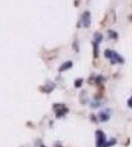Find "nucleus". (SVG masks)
Wrapping results in <instances>:
<instances>
[{"instance_id": "1", "label": "nucleus", "mask_w": 132, "mask_h": 147, "mask_svg": "<svg viewBox=\"0 0 132 147\" xmlns=\"http://www.w3.org/2000/svg\"><path fill=\"white\" fill-rule=\"evenodd\" d=\"M105 56L107 57V58L110 59L112 63H123V62H124L123 58H121V57L119 56L118 54L116 53V52H114V51H111V50H105Z\"/></svg>"}, {"instance_id": "3", "label": "nucleus", "mask_w": 132, "mask_h": 147, "mask_svg": "<svg viewBox=\"0 0 132 147\" xmlns=\"http://www.w3.org/2000/svg\"><path fill=\"white\" fill-rule=\"evenodd\" d=\"M82 21H83V26L86 28H88L91 24V18H90V13L89 12H85L82 16Z\"/></svg>"}, {"instance_id": "6", "label": "nucleus", "mask_w": 132, "mask_h": 147, "mask_svg": "<svg viewBox=\"0 0 132 147\" xmlns=\"http://www.w3.org/2000/svg\"><path fill=\"white\" fill-rule=\"evenodd\" d=\"M103 39V35L100 34V32H96L95 34V41L96 43H100Z\"/></svg>"}, {"instance_id": "5", "label": "nucleus", "mask_w": 132, "mask_h": 147, "mask_svg": "<svg viewBox=\"0 0 132 147\" xmlns=\"http://www.w3.org/2000/svg\"><path fill=\"white\" fill-rule=\"evenodd\" d=\"M99 118H100V121H102V122H105V121H107L109 119V116L105 113H101Z\"/></svg>"}, {"instance_id": "7", "label": "nucleus", "mask_w": 132, "mask_h": 147, "mask_svg": "<svg viewBox=\"0 0 132 147\" xmlns=\"http://www.w3.org/2000/svg\"><path fill=\"white\" fill-rule=\"evenodd\" d=\"M82 82H83V80L82 79H79L77 80L75 82V86L76 87H79V86H81V84H82Z\"/></svg>"}, {"instance_id": "2", "label": "nucleus", "mask_w": 132, "mask_h": 147, "mask_svg": "<svg viewBox=\"0 0 132 147\" xmlns=\"http://www.w3.org/2000/svg\"><path fill=\"white\" fill-rule=\"evenodd\" d=\"M96 137H97V147H105V144L107 142V137L102 130H97Z\"/></svg>"}, {"instance_id": "4", "label": "nucleus", "mask_w": 132, "mask_h": 147, "mask_svg": "<svg viewBox=\"0 0 132 147\" xmlns=\"http://www.w3.org/2000/svg\"><path fill=\"white\" fill-rule=\"evenodd\" d=\"M71 67H72V62L71 61H67V62H65L63 65L61 66L60 69H59V71H60V72H63V71H65V70H67V69H69Z\"/></svg>"}, {"instance_id": "9", "label": "nucleus", "mask_w": 132, "mask_h": 147, "mask_svg": "<svg viewBox=\"0 0 132 147\" xmlns=\"http://www.w3.org/2000/svg\"><path fill=\"white\" fill-rule=\"evenodd\" d=\"M127 104H128V106L130 108H132V96L129 98V100H128V102H127Z\"/></svg>"}, {"instance_id": "8", "label": "nucleus", "mask_w": 132, "mask_h": 147, "mask_svg": "<svg viewBox=\"0 0 132 147\" xmlns=\"http://www.w3.org/2000/svg\"><path fill=\"white\" fill-rule=\"evenodd\" d=\"M109 34L110 35H111V36H110V37H111V38H116V36H117V34H116V32H111V30H109Z\"/></svg>"}]
</instances>
